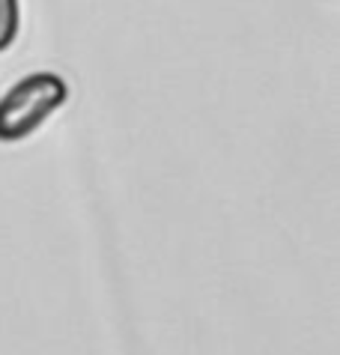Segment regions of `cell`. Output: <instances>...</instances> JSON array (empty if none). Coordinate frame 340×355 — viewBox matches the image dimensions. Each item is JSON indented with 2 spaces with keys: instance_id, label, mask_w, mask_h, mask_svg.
<instances>
[{
  "instance_id": "2",
  "label": "cell",
  "mask_w": 340,
  "mask_h": 355,
  "mask_svg": "<svg viewBox=\"0 0 340 355\" xmlns=\"http://www.w3.org/2000/svg\"><path fill=\"white\" fill-rule=\"evenodd\" d=\"M18 33V0H0V51L15 42Z\"/></svg>"
},
{
  "instance_id": "1",
  "label": "cell",
  "mask_w": 340,
  "mask_h": 355,
  "mask_svg": "<svg viewBox=\"0 0 340 355\" xmlns=\"http://www.w3.org/2000/svg\"><path fill=\"white\" fill-rule=\"evenodd\" d=\"M66 96L69 87L60 75L36 72L22 78L0 96V141H22L33 135L66 102Z\"/></svg>"
}]
</instances>
